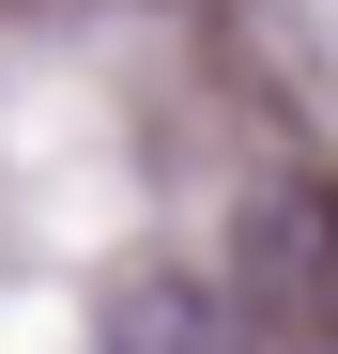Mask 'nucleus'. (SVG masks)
I'll use <instances>...</instances> for the list:
<instances>
[{
	"mask_svg": "<svg viewBox=\"0 0 338 354\" xmlns=\"http://www.w3.org/2000/svg\"><path fill=\"white\" fill-rule=\"evenodd\" d=\"M231 292H261V308H292V324H338V185H261Z\"/></svg>",
	"mask_w": 338,
	"mask_h": 354,
	"instance_id": "2",
	"label": "nucleus"
},
{
	"mask_svg": "<svg viewBox=\"0 0 338 354\" xmlns=\"http://www.w3.org/2000/svg\"><path fill=\"white\" fill-rule=\"evenodd\" d=\"M92 354H261V324H246L231 277H200V262H139V277H108Z\"/></svg>",
	"mask_w": 338,
	"mask_h": 354,
	"instance_id": "1",
	"label": "nucleus"
}]
</instances>
